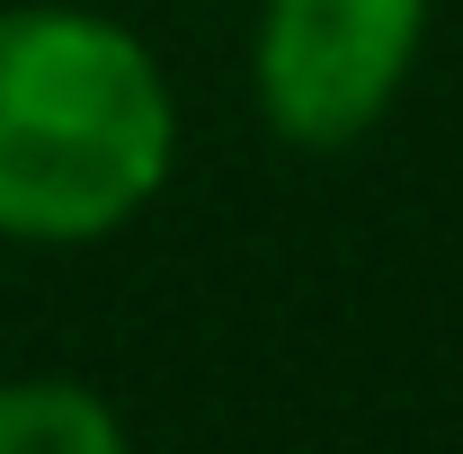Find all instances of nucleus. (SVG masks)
I'll return each instance as SVG.
<instances>
[{
    "label": "nucleus",
    "instance_id": "obj_1",
    "mask_svg": "<svg viewBox=\"0 0 463 454\" xmlns=\"http://www.w3.org/2000/svg\"><path fill=\"white\" fill-rule=\"evenodd\" d=\"M178 170V99L99 0L0 9V241L80 250L125 232Z\"/></svg>",
    "mask_w": 463,
    "mask_h": 454
},
{
    "label": "nucleus",
    "instance_id": "obj_2",
    "mask_svg": "<svg viewBox=\"0 0 463 454\" xmlns=\"http://www.w3.org/2000/svg\"><path fill=\"white\" fill-rule=\"evenodd\" d=\"M428 0H259L250 90L268 134L294 152L365 143L419 71Z\"/></svg>",
    "mask_w": 463,
    "mask_h": 454
},
{
    "label": "nucleus",
    "instance_id": "obj_3",
    "mask_svg": "<svg viewBox=\"0 0 463 454\" xmlns=\"http://www.w3.org/2000/svg\"><path fill=\"white\" fill-rule=\"evenodd\" d=\"M0 454H134L108 393L71 374H9L0 383Z\"/></svg>",
    "mask_w": 463,
    "mask_h": 454
}]
</instances>
